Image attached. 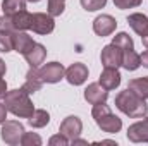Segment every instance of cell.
I'll list each match as a JSON object with an SVG mask.
<instances>
[{"instance_id": "30bf717a", "label": "cell", "mask_w": 148, "mask_h": 146, "mask_svg": "<svg viewBox=\"0 0 148 146\" xmlns=\"http://www.w3.org/2000/svg\"><path fill=\"white\" fill-rule=\"evenodd\" d=\"M115 28H117V21L109 14H102L93 21V31L102 38L112 35L115 31Z\"/></svg>"}, {"instance_id": "d6986e66", "label": "cell", "mask_w": 148, "mask_h": 146, "mask_svg": "<svg viewBox=\"0 0 148 146\" xmlns=\"http://www.w3.org/2000/svg\"><path fill=\"white\" fill-rule=\"evenodd\" d=\"M140 65H141V60H140V55L134 52V48L122 50V67L126 71H136Z\"/></svg>"}, {"instance_id": "83f0119b", "label": "cell", "mask_w": 148, "mask_h": 146, "mask_svg": "<svg viewBox=\"0 0 148 146\" xmlns=\"http://www.w3.org/2000/svg\"><path fill=\"white\" fill-rule=\"evenodd\" d=\"M143 0H114V5L117 9H133V7H138L141 5Z\"/></svg>"}, {"instance_id": "6da1fadb", "label": "cell", "mask_w": 148, "mask_h": 146, "mask_svg": "<svg viewBox=\"0 0 148 146\" xmlns=\"http://www.w3.org/2000/svg\"><path fill=\"white\" fill-rule=\"evenodd\" d=\"M115 108L121 110L124 115L138 119V117H145L148 113V105L147 100L141 98L140 95H136L133 89H124L115 96Z\"/></svg>"}, {"instance_id": "44dd1931", "label": "cell", "mask_w": 148, "mask_h": 146, "mask_svg": "<svg viewBox=\"0 0 148 146\" xmlns=\"http://www.w3.org/2000/svg\"><path fill=\"white\" fill-rule=\"evenodd\" d=\"M129 89H133L136 95H140L141 98L148 100V76L145 77H136V79H131L129 84H127Z\"/></svg>"}, {"instance_id": "3957f363", "label": "cell", "mask_w": 148, "mask_h": 146, "mask_svg": "<svg viewBox=\"0 0 148 146\" xmlns=\"http://www.w3.org/2000/svg\"><path fill=\"white\" fill-rule=\"evenodd\" d=\"M91 115L97 122V126L103 131V132H109V134H115L122 129V120L110 110V107L103 102V103H97L93 105L91 110Z\"/></svg>"}, {"instance_id": "5bb4252c", "label": "cell", "mask_w": 148, "mask_h": 146, "mask_svg": "<svg viewBox=\"0 0 148 146\" xmlns=\"http://www.w3.org/2000/svg\"><path fill=\"white\" fill-rule=\"evenodd\" d=\"M10 17V24H12V29L14 31H26V29H31V23H33V14H29L26 9L14 14V16H9Z\"/></svg>"}, {"instance_id": "e0dca14e", "label": "cell", "mask_w": 148, "mask_h": 146, "mask_svg": "<svg viewBox=\"0 0 148 146\" xmlns=\"http://www.w3.org/2000/svg\"><path fill=\"white\" fill-rule=\"evenodd\" d=\"M35 45V40L29 36L26 31H16L14 33V50L21 55H24L28 50H31Z\"/></svg>"}, {"instance_id": "7c38bea8", "label": "cell", "mask_w": 148, "mask_h": 146, "mask_svg": "<svg viewBox=\"0 0 148 146\" xmlns=\"http://www.w3.org/2000/svg\"><path fill=\"white\" fill-rule=\"evenodd\" d=\"M127 139L133 141V143H148V120L147 119L129 126Z\"/></svg>"}, {"instance_id": "484cf974", "label": "cell", "mask_w": 148, "mask_h": 146, "mask_svg": "<svg viewBox=\"0 0 148 146\" xmlns=\"http://www.w3.org/2000/svg\"><path fill=\"white\" fill-rule=\"evenodd\" d=\"M83 9L88 10V12H95V10H100L107 5V0H79Z\"/></svg>"}, {"instance_id": "603a6c76", "label": "cell", "mask_w": 148, "mask_h": 146, "mask_svg": "<svg viewBox=\"0 0 148 146\" xmlns=\"http://www.w3.org/2000/svg\"><path fill=\"white\" fill-rule=\"evenodd\" d=\"M14 33L16 31L0 29V52L7 53V52L14 50Z\"/></svg>"}, {"instance_id": "f1b7e54d", "label": "cell", "mask_w": 148, "mask_h": 146, "mask_svg": "<svg viewBox=\"0 0 148 146\" xmlns=\"http://www.w3.org/2000/svg\"><path fill=\"white\" fill-rule=\"evenodd\" d=\"M48 145L50 146H67L69 145V139L64 136V134H55V136H52L50 138V141H48Z\"/></svg>"}, {"instance_id": "8992f818", "label": "cell", "mask_w": 148, "mask_h": 146, "mask_svg": "<svg viewBox=\"0 0 148 146\" xmlns=\"http://www.w3.org/2000/svg\"><path fill=\"white\" fill-rule=\"evenodd\" d=\"M40 76H41L43 83L55 84V83H59L60 79L66 77V69L60 62H48L40 69Z\"/></svg>"}, {"instance_id": "8d00e7d4", "label": "cell", "mask_w": 148, "mask_h": 146, "mask_svg": "<svg viewBox=\"0 0 148 146\" xmlns=\"http://www.w3.org/2000/svg\"><path fill=\"white\" fill-rule=\"evenodd\" d=\"M147 120H148V115H147Z\"/></svg>"}, {"instance_id": "7402d4cb", "label": "cell", "mask_w": 148, "mask_h": 146, "mask_svg": "<svg viewBox=\"0 0 148 146\" xmlns=\"http://www.w3.org/2000/svg\"><path fill=\"white\" fill-rule=\"evenodd\" d=\"M24 9H26V0H3L2 2L3 16H14Z\"/></svg>"}, {"instance_id": "4dcf8cb0", "label": "cell", "mask_w": 148, "mask_h": 146, "mask_svg": "<svg viewBox=\"0 0 148 146\" xmlns=\"http://www.w3.org/2000/svg\"><path fill=\"white\" fill-rule=\"evenodd\" d=\"M7 107H5V103H0V124H3L5 122V119H7Z\"/></svg>"}, {"instance_id": "2e32d148", "label": "cell", "mask_w": 148, "mask_h": 146, "mask_svg": "<svg viewBox=\"0 0 148 146\" xmlns=\"http://www.w3.org/2000/svg\"><path fill=\"white\" fill-rule=\"evenodd\" d=\"M41 86H43V79H41V76H40V69L38 67H29V71L26 74V81H24V89L31 95V93H36L41 89Z\"/></svg>"}, {"instance_id": "ac0fdd59", "label": "cell", "mask_w": 148, "mask_h": 146, "mask_svg": "<svg viewBox=\"0 0 148 146\" xmlns=\"http://www.w3.org/2000/svg\"><path fill=\"white\" fill-rule=\"evenodd\" d=\"M127 24L133 28L134 33H138L140 36L145 33V29L148 28V17L141 12H134V14H129L127 17Z\"/></svg>"}, {"instance_id": "52a82bcc", "label": "cell", "mask_w": 148, "mask_h": 146, "mask_svg": "<svg viewBox=\"0 0 148 146\" xmlns=\"http://www.w3.org/2000/svg\"><path fill=\"white\" fill-rule=\"evenodd\" d=\"M55 28V21L53 17L47 12H36L33 14V23H31V29L38 35H50Z\"/></svg>"}, {"instance_id": "d590c367", "label": "cell", "mask_w": 148, "mask_h": 146, "mask_svg": "<svg viewBox=\"0 0 148 146\" xmlns=\"http://www.w3.org/2000/svg\"><path fill=\"white\" fill-rule=\"evenodd\" d=\"M26 2H31L33 3V2H40V0H26Z\"/></svg>"}, {"instance_id": "8fae6325", "label": "cell", "mask_w": 148, "mask_h": 146, "mask_svg": "<svg viewBox=\"0 0 148 146\" xmlns=\"http://www.w3.org/2000/svg\"><path fill=\"white\" fill-rule=\"evenodd\" d=\"M109 98V91L100 84V83H91L88 84V88L84 89V100L90 105H97V103H103Z\"/></svg>"}, {"instance_id": "f546056e", "label": "cell", "mask_w": 148, "mask_h": 146, "mask_svg": "<svg viewBox=\"0 0 148 146\" xmlns=\"http://www.w3.org/2000/svg\"><path fill=\"white\" fill-rule=\"evenodd\" d=\"M7 95V83L3 79V74H0V98H3Z\"/></svg>"}, {"instance_id": "cb8c5ba5", "label": "cell", "mask_w": 148, "mask_h": 146, "mask_svg": "<svg viewBox=\"0 0 148 146\" xmlns=\"http://www.w3.org/2000/svg\"><path fill=\"white\" fill-rule=\"evenodd\" d=\"M112 43L114 45H117L121 50H129V48H134V41H133V38L129 36L127 33H124V31H121V33H117L114 40H112Z\"/></svg>"}, {"instance_id": "d4e9b609", "label": "cell", "mask_w": 148, "mask_h": 146, "mask_svg": "<svg viewBox=\"0 0 148 146\" xmlns=\"http://www.w3.org/2000/svg\"><path fill=\"white\" fill-rule=\"evenodd\" d=\"M66 9V0H48V7H47V12L52 16V17H57L64 12Z\"/></svg>"}, {"instance_id": "4fadbf2b", "label": "cell", "mask_w": 148, "mask_h": 146, "mask_svg": "<svg viewBox=\"0 0 148 146\" xmlns=\"http://www.w3.org/2000/svg\"><path fill=\"white\" fill-rule=\"evenodd\" d=\"M98 83L107 89V91H112L115 88H119L121 84V72L117 69H112V67H105L102 74H100V79Z\"/></svg>"}, {"instance_id": "ffe728a7", "label": "cell", "mask_w": 148, "mask_h": 146, "mask_svg": "<svg viewBox=\"0 0 148 146\" xmlns=\"http://www.w3.org/2000/svg\"><path fill=\"white\" fill-rule=\"evenodd\" d=\"M29 126L35 127V129H40V127H45L48 122H50V113L43 108H35V112L31 113V117L28 119Z\"/></svg>"}, {"instance_id": "277c9868", "label": "cell", "mask_w": 148, "mask_h": 146, "mask_svg": "<svg viewBox=\"0 0 148 146\" xmlns=\"http://www.w3.org/2000/svg\"><path fill=\"white\" fill-rule=\"evenodd\" d=\"M24 126L19 122V120H5L2 124V131H0V136L3 139L5 145L16 146L21 143V138L24 134Z\"/></svg>"}, {"instance_id": "4316f807", "label": "cell", "mask_w": 148, "mask_h": 146, "mask_svg": "<svg viewBox=\"0 0 148 146\" xmlns=\"http://www.w3.org/2000/svg\"><path fill=\"white\" fill-rule=\"evenodd\" d=\"M21 145L23 146H40L41 145V138L36 132H24L21 138Z\"/></svg>"}, {"instance_id": "836d02e7", "label": "cell", "mask_w": 148, "mask_h": 146, "mask_svg": "<svg viewBox=\"0 0 148 146\" xmlns=\"http://www.w3.org/2000/svg\"><path fill=\"white\" fill-rule=\"evenodd\" d=\"M71 143H73V145H88L84 139H79V138H76V139H71Z\"/></svg>"}, {"instance_id": "9a60e30c", "label": "cell", "mask_w": 148, "mask_h": 146, "mask_svg": "<svg viewBox=\"0 0 148 146\" xmlns=\"http://www.w3.org/2000/svg\"><path fill=\"white\" fill-rule=\"evenodd\" d=\"M45 57H47V48H45L41 43H35L33 48L24 53V59H26V62L29 64V67H40V65L43 64Z\"/></svg>"}, {"instance_id": "7a4b0ae2", "label": "cell", "mask_w": 148, "mask_h": 146, "mask_svg": "<svg viewBox=\"0 0 148 146\" xmlns=\"http://www.w3.org/2000/svg\"><path fill=\"white\" fill-rule=\"evenodd\" d=\"M3 103L10 113H14L16 117H21V119H29L31 113L35 112L33 102L29 100V93L24 88L7 91V95L3 96Z\"/></svg>"}, {"instance_id": "e575fe53", "label": "cell", "mask_w": 148, "mask_h": 146, "mask_svg": "<svg viewBox=\"0 0 148 146\" xmlns=\"http://www.w3.org/2000/svg\"><path fill=\"white\" fill-rule=\"evenodd\" d=\"M5 71H7V65H5V62L0 59V74H3V76H5Z\"/></svg>"}, {"instance_id": "5b68a950", "label": "cell", "mask_w": 148, "mask_h": 146, "mask_svg": "<svg viewBox=\"0 0 148 146\" xmlns=\"http://www.w3.org/2000/svg\"><path fill=\"white\" fill-rule=\"evenodd\" d=\"M100 59H102L103 67H112V69L122 67V50L117 45H114V43L103 46Z\"/></svg>"}, {"instance_id": "ba28073f", "label": "cell", "mask_w": 148, "mask_h": 146, "mask_svg": "<svg viewBox=\"0 0 148 146\" xmlns=\"http://www.w3.org/2000/svg\"><path fill=\"white\" fill-rule=\"evenodd\" d=\"M81 131H83V122H81V119L76 117V115H69V117H66V119L62 120L60 127H59V132L64 134L69 141H71V139H76V138H79Z\"/></svg>"}, {"instance_id": "9c48e42d", "label": "cell", "mask_w": 148, "mask_h": 146, "mask_svg": "<svg viewBox=\"0 0 148 146\" xmlns=\"http://www.w3.org/2000/svg\"><path fill=\"white\" fill-rule=\"evenodd\" d=\"M88 74H90L88 72V67L83 62H74L73 65H69L66 69V79L73 86H81L88 79Z\"/></svg>"}, {"instance_id": "1f68e13d", "label": "cell", "mask_w": 148, "mask_h": 146, "mask_svg": "<svg viewBox=\"0 0 148 146\" xmlns=\"http://www.w3.org/2000/svg\"><path fill=\"white\" fill-rule=\"evenodd\" d=\"M140 60H141V65L148 69V48L143 52V53H141V55H140Z\"/></svg>"}, {"instance_id": "d6a6232c", "label": "cell", "mask_w": 148, "mask_h": 146, "mask_svg": "<svg viewBox=\"0 0 148 146\" xmlns=\"http://www.w3.org/2000/svg\"><path fill=\"white\" fill-rule=\"evenodd\" d=\"M141 41H143V45H145V46L148 48V28L145 29V33L141 35Z\"/></svg>"}]
</instances>
